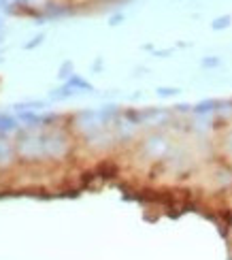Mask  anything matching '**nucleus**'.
Returning <instances> with one entry per match:
<instances>
[{"mask_svg":"<svg viewBox=\"0 0 232 260\" xmlns=\"http://www.w3.org/2000/svg\"><path fill=\"white\" fill-rule=\"evenodd\" d=\"M230 26V15H224V17H217L213 21V30H222V28H228Z\"/></svg>","mask_w":232,"mask_h":260,"instance_id":"1","label":"nucleus"},{"mask_svg":"<svg viewBox=\"0 0 232 260\" xmlns=\"http://www.w3.org/2000/svg\"><path fill=\"white\" fill-rule=\"evenodd\" d=\"M158 94L160 96H175V94H179V90H177V88H160Z\"/></svg>","mask_w":232,"mask_h":260,"instance_id":"2","label":"nucleus"},{"mask_svg":"<svg viewBox=\"0 0 232 260\" xmlns=\"http://www.w3.org/2000/svg\"><path fill=\"white\" fill-rule=\"evenodd\" d=\"M215 64H219L217 58H207V60H203V67H215Z\"/></svg>","mask_w":232,"mask_h":260,"instance_id":"3","label":"nucleus"}]
</instances>
